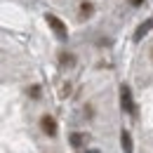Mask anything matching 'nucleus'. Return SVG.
I'll return each instance as SVG.
<instances>
[{
    "label": "nucleus",
    "instance_id": "f257e3e1",
    "mask_svg": "<svg viewBox=\"0 0 153 153\" xmlns=\"http://www.w3.org/2000/svg\"><path fill=\"white\" fill-rule=\"evenodd\" d=\"M45 21H47V24H50V26L54 28V33H57V36H59L61 40H64L66 36H68V31H66V26H64V21L59 19V17H54V14H47V17H45Z\"/></svg>",
    "mask_w": 153,
    "mask_h": 153
},
{
    "label": "nucleus",
    "instance_id": "f03ea898",
    "mask_svg": "<svg viewBox=\"0 0 153 153\" xmlns=\"http://www.w3.org/2000/svg\"><path fill=\"white\" fill-rule=\"evenodd\" d=\"M120 104H123V108L127 111V113H134V101H132V90L127 87V85H123L120 87Z\"/></svg>",
    "mask_w": 153,
    "mask_h": 153
},
{
    "label": "nucleus",
    "instance_id": "7ed1b4c3",
    "mask_svg": "<svg viewBox=\"0 0 153 153\" xmlns=\"http://www.w3.org/2000/svg\"><path fill=\"white\" fill-rule=\"evenodd\" d=\"M40 127H42V132L47 134V137H54L57 134V120L52 115H42L40 118Z\"/></svg>",
    "mask_w": 153,
    "mask_h": 153
},
{
    "label": "nucleus",
    "instance_id": "20e7f679",
    "mask_svg": "<svg viewBox=\"0 0 153 153\" xmlns=\"http://www.w3.org/2000/svg\"><path fill=\"white\" fill-rule=\"evenodd\" d=\"M120 144H123V151L125 153H132V134L127 132V130L120 132Z\"/></svg>",
    "mask_w": 153,
    "mask_h": 153
},
{
    "label": "nucleus",
    "instance_id": "39448f33",
    "mask_svg": "<svg viewBox=\"0 0 153 153\" xmlns=\"http://www.w3.org/2000/svg\"><path fill=\"white\" fill-rule=\"evenodd\" d=\"M151 26H153V21H144V24L137 28V33H134V40H141V36H144V33H149V28H151Z\"/></svg>",
    "mask_w": 153,
    "mask_h": 153
},
{
    "label": "nucleus",
    "instance_id": "423d86ee",
    "mask_svg": "<svg viewBox=\"0 0 153 153\" xmlns=\"http://www.w3.org/2000/svg\"><path fill=\"white\" fill-rule=\"evenodd\" d=\"M71 141H73V146H82V141H87V137L76 132V134H71Z\"/></svg>",
    "mask_w": 153,
    "mask_h": 153
},
{
    "label": "nucleus",
    "instance_id": "0eeeda50",
    "mask_svg": "<svg viewBox=\"0 0 153 153\" xmlns=\"http://www.w3.org/2000/svg\"><path fill=\"white\" fill-rule=\"evenodd\" d=\"M92 10H94V7H92V2H87V0L80 5V14H82V17H90V14H92Z\"/></svg>",
    "mask_w": 153,
    "mask_h": 153
},
{
    "label": "nucleus",
    "instance_id": "6e6552de",
    "mask_svg": "<svg viewBox=\"0 0 153 153\" xmlns=\"http://www.w3.org/2000/svg\"><path fill=\"white\" fill-rule=\"evenodd\" d=\"M61 64H73V54H61Z\"/></svg>",
    "mask_w": 153,
    "mask_h": 153
},
{
    "label": "nucleus",
    "instance_id": "1a4fd4ad",
    "mask_svg": "<svg viewBox=\"0 0 153 153\" xmlns=\"http://www.w3.org/2000/svg\"><path fill=\"white\" fill-rule=\"evenodd\" d=\"M28 94H31V97H36V99H38V97H40V87H38V85H33V90H28Z\"/></svg>",
    "mask_w": 153,
    "mask_h": 153
},
{
    "label": "nucleus",
    "instance_id": "9d476101",
    "mask_svg": "<svg viewBox=\"0 0 153 153\" xmlns=\"http://www.w3.org/2000/svg\"><path fill=\"white\" fill-rule=\"evenodd\" d=\"M130 5H134V7H139V5H144V0H130Z\"/></svg>",
    "mask_w": 153,
    "mask_h": 153
},
{
    "label": "nucleus",
    "instance_id": "9b49d317",
    "mask_svg": "<svg viewBox=\"0 0 153 153\" xmlns=\"http://www.w3.org/2000/svg\"><path fill=\"white\" fill-rule=\"evenodd\" d=\"M87 153H97V151H87Z\"/></svg>",
    "mask_w": 153,
    "mask_h": 153
}]
</instances>
